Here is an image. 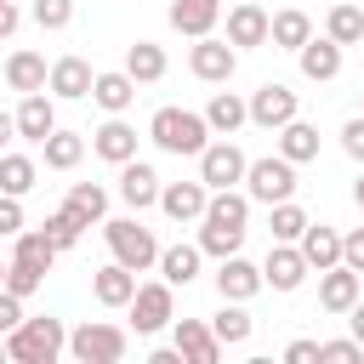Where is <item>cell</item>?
<instances>
[{
  "label": "cell",
  "mask_w": 364,
  "mask_h": 364,
  "mask_svg": "<svg viewBox=\"0 0 364 364\" xmlns=\"http://www.w3.org/2000/svg\"><path fill=\"white\" fill-rule=\"evenodd\" d=\"M68 353V330L63 318L40 313V318H23L17 330H6V358L11 364H57Z\"/></svg>",
  "instance_id": "cell-1"
},
{
  "label": "cell",
  "mask_w": 364,
  "mask_h": 364,
  "mask_svg": "<svg viewBox=\"0 0 364 364\" xmlns=\"http://www.w3.org/2000/svg\"><path fill=\"white\" fill-rule=\"evenodd\" d=\"M148 136H154L165 154H176V159H188V154L199 159V154L210 148L216 131H210V119L193 114V108H159V114L148 119Z\"/></svg>",
  "instance_id": "cell-2"
},
{
  "label": "cell",
  "mask_w": 364,
  "mask_h": 364,
  "mask_svg": "<svg viewBox=\"0 0 364 364\" xmlns=\"http://www.w3.org/2000/svg\"><path fill=\"white\" fill-rule=\"evenodd\" d=\"M102 239H108L114 262H125V267H136V273L159 267V239H154V228H142L136 216H114V222H102Z\"/></svg>",
  "instance_id": "cell-3"
},
{
  "label": "cell",
  "mask_w": 364,
  "mask_h": 364,
  "mask_svg": "<svg viewBox=\"0 0 364 364\" xmlns=\"http://www.w3.org/2000/svg\"><path fill=\"white\" fill-rule=\"evenodd\" d=\"M131 347V336L119 324H102V318H85L80 330H68V358L74 364H119Z\"/></svg>",
  "instance_id": "cell-4"
},
{
  "label": "cell",
  "mask_w": 364,
  "mask_h": 364,
  "mask_svg": "<svg viewBox=\"0 0 364 364\" xmlns=\"http://www.w3.org/2000/svg\"><path fill=\"white\" fill-rule=\"evenodd\" d=\"M245 193H250L256 205H284V199H296V159H284V154L250 159V171H245Z\"/></svg>",
  "instance_id": "cell-5"
},
{
  "label": "cell",
  "mask_w": 364,
  "mask_h": 364,
  "mask_svg": "<svg viewBox=\"0 0 364 364\" xmlns=\"http://www.w3.org/2000/svg\"><path fill=\"white\" fill-rule=\"evenodd\" d=\"M296 114H301V97H296L284 80H267V85L250 91V125H262V131H284Z\"/></svg>",
  "instance_id": "cell-6"
},
{
  "label": "cell",
  "mask_w": 364,
  "mask_h": 364,
  "mask_svg": "<svg viewBox=\"0 0 364 364\" xmlns=\"http://www.w3.org/2000/svg\"><path fill=\"white\" fill-rule=\"evenodd\" d=\"M171 290H176L171 279L136 284V296H131V324H136V336H159V330L176 318V296H171Z\"/></svg>",
  "instance_id": "cell-7"
},
{
  "label": "cell",
  "mask_w": 364,
  "mask_h": 364,
  "mask_svg": "<svg viewBox=\"0 0 364 364\" xmlns=\"http://www.w3.org/2000/svg\"><path fill=\"white\" fill-rule=\"evenodd\" d=\"M188 68H193V80H205V85H228V80H233V68H239V46H233V40L205 34V40H193Z\"/></svg>",
  "instance_id": "cell-8"
},
{
  "label": "cell",
  "mask_w": 364,
  "mask_h": 364,
  "mask_svg": "<svg viewBox=\"0 0 364 364\" xmlns=\"http://www.w3.org/2000/svg\"><path fill=\"white\" fill-rule=\"evenodd\" d=\"M358 296H364V273H358V267L336 262V267L318 273V307H324V313H353Z\"/></svg>",
  "instance_id": "cell-9"
},
{
  "label": "cell",
  "mask_w": 364,
  "mask_h": 364,
  "mask_svg": "<svg viewBox=\"0 0 364 364\" xmlns=\"http://www.w3.org/2000/svg\"><path fill=\"white\" fill-rule=\"evenodd\" d=\"M262 273H267V284H273L279 296H290V290H301V279L313 273V262L301 256V245H284V239H273V250H267Z\"/></svg>",
  "instance_id": "cell-10"
},
{
  "label": "cell",
  "mask_w": 364,
  "mask_h": 364,
  "mask_svg": "<svg viewBox=\"0 0 364 364\" xmlns=\"http://www.w3.org/2000/svg\"><path fill=\"white\" fill-rule=\"evenodd\" d=\"M245 171H250V159H245L228 136H216V142L199 154V176H205L210 188H233V182H245Z\"/></svg>",
  "instance_id": "cell-11"
},
{
  "label": "cell",
  "mask_w": 364,
  "mask_h": 364,
  "mask_svg": "<svg viewBox=\"0 0 364 364\" xmlns=\"http://www.w3.org/2000/svg\"><path fill=\"white\" fill-rule=\"evenodd\" d=\"M210 182L199 176V182H165V193H159V210L171 216V222H199L205 210H210Z\"/></svg>",
  "instance_id": "cell-12"
},
{
  "label": "cell",
  "mask_w": 364,
  "mask_h": 364,
  "mask_svg": "<svg viewBox=\"0 0 364 364\" xmlns=\"http://www.w3.org/2000/svg\"><path fill=\"white\" fill-rule=\"evenodd\" d=\"M11 125H17V136H23V142H46V136L57 131V102H51L46 91H23V102H17Z\"/></svg>",
  "instance_id": "cell-13"
},
{
  "label": "cell",
  "mask_w": 364,
  "mask_h": 364,
  "mask_svg": "<svg viewBox=\"0 0 364 364\" xmlns=\"http://www.w3.org/2000/svg\"><path fill=\"white\" fill-rule=\"evenodd\" d=\"M159 193H165V182H159V171H154L148 159H125V165H119V199H125L131 210L159 205Z\"/></svg>",
  "instance_id": "cell-14"
},
{
  "label": "cell",
  "mask_w": 364,
  "mask_h": 364,
  "mask_svg": "<svg viewBox=\"0 0 364 364\" xmlns=\"http://www.w3.org/2000/svg\"><path fill=\"white\" fill-rule=\"evenodd\" d=\"M262 284H267V273H262L256 262H245V256H222V267H216V296H222V301H250Z\"/></svg>",
  "instance_id": "cell-15"
},
{
  "label": "cell",
  "mask_w": 364,
  "mask_h": 364,
  "mask_svg": "<svg viewBox=\"0 0 364 364\" xmlns=\"http://www.w3.org/2000/svg\"><path fill=\"white\" fill-rule=\"evenodd\" d=\"M228 40L245 51V46H267L273 40V17H267V6H256V0H239L233 11H228Z\"/></svg>",
  "instance_id": "cell-16"
},
{
  "label": "cell",
  "mask_w": 364,
  "mask_h": 364,
  "mask_svg": "<svg viewBox=\"0 0 364 364\" xmlns=\"http://www.w3.org/2000/svg\"><path fill=\"white\" fill-rule=\"evenodd\" d=\"M176 347L188 353V364H216L228 341L216 336V324H210V318H176Z\"/></svg>",
  "instance_id": "cell-17"
},
{
  "label": "cell",
  "mask_w": 364,
  "mask_h": 364,
  "mask_svg": "<svg viewBox=\"0 0 364 364\" xmlns=\"http://www.w3.org/2000/svg\"><path fill=\"white\" fill-rule=\"evenodd\" d=\"M91 154L108 159V165H125V159H136V131H131L119 114H108V119L91 131Z\"/></svg>",
  "instance_id": "cell-18"
},
{
  "label": "cell",
  "mask_w": 364,
  "mask_h": 364,
  "mask_svg": "<svg viewBox=\"0 0 364 364\" xmlns=\"http://www.w3.org/2000/svg\"><path fill=\"white\" fill-rule=\"evenodd\" d=\"M91 296H97L102 307H131V296H136V267H125V262L97 267V273H91Z\"/></svg>",
  "instance_id": "cell-19"
},
{
  "label": "cell",
  "mask_w": 364,
  "mask_h": 364,
  "mask_svg": "<svg viewBox=\"0 0 364 364\" xmlns=\"http://www.w3.org/2000/svg\"><path fill=\"white\" fill-rule=\"evenodd\" d=\"M222 23V0H171V28L188 40H205Z\"/></svg>",
  "instance_id": "cell-20"
},
{
  "label": "cell",
  "mask_w": 364,
  "mask_h": 364,
  "mask_svg": "<svg viewBox=\"0 0 364 364\" xmlns=\"http://www.w3.org/2000/svg\"><path fill=\"white\" fill-rule=\"evenodd\" d=\"M91 85H97V74H91L85 57H57V63H51V97L80 102V97H91Z\"/></svg>",
  "instance_id": "cell-21"
},
{
  "label": "cell",
  "mask_w": 364,
  "mask_h": 364,
  "mask_svg": "<svg viewBox=\"0 0 364 364\" xmlns=\"http://www.w3.org/2000/svg\"><path fill=\"white\" fill-rule=\"evenodd\" d=\"M91 102H97L102 114H125V108L136 102V80H131V68H102L97 85H91Z\"/></svg>",
  "instance_id": "cell-22"
},
{
  "label": "cell",
  "mask_w": 364,
  "mask_h": 364,
  "mask_svg": "<svg viewBox=\"0 0 364 364\" xmlns=\"http://www.w3.org/2000/svg\"><path fill=\"white\" fill-rule=\"evenodd\" d=\"M296 63H301V74L313 80V85H324V80H336L341 74V40H307L301 51H296Z\"/></svg>",
  "instance_id": "cell-23"
},
{
  "label": "cell",
  "mask_w": 364,
  "mask_h": 364,
  "mask_svg": "<svg viewBox=\"0 0 364 364\" xmlns=\"http://www.w3.org/2000/svg\"><path fill=\"white\" fill-rule=\"evenodd\" d=\"M6 85H11V91H46V85H51L46 57H40V51H28V46H17V51L6 57Z\"/></svg>",
  "instance_id": "cell-24"
},
{
  "label": "cell",
  "mask_w": 364,
  "mask_h": 364,
  "mask_svg": "<svg viewBox=\"0 0 364 364\" xmlns=\"http://www.w3.org/2000/svg\"><path fill=\"white\" fill-rule=\"evenodd\" d=\"M296 245H301V256L313 262V273H324V267L341 262V233H336L330 222H307V233H301Z\"/></svg>",
  "instance_id": "cell-25"
},
{
  "label": "cell",
  "mask_w": 364,
  "mask_h": 364,
  "mask_svg": "<svg viewBox=\"0 0 364 364\" xmlns=\"http://www.w3.org/2000/svg\"><path fill=\"white\" fill-rule=\"evenodd\" d=\"M199 262H205V245H165L159 250V279H171V284H193L199 279Z\"/></svg>",
  "instance_id": "cell-26"
},
{
  "label": "cell",
  "mask_w": 364,
  "mask_h": 364,
  "mask_svg": "<svg viewBox=\"0 0 364 364\" xmlns=\"http://www.w3.org/2000/svg\"><path fill=\"white\" fill-rule=\"evenodd\" d=\"M205 119H210V131H216V136H233V131L250 119V102H245L239 91H216V97L205 102Z\"/></svg>",
  "instance_id": "cell-27"
},
{
  "label": "cell",
  "mask_w": 364,
  "mask_h": 364,
  "mask_svg": "<svg viewBox=\"0 0 364 364\" xmlns=\"http://www.w3.org/2000/svg\"><path fill=\"white\" fill-rule=\"evenodd\" d=\"M63 250L51 245V233L46 228H23L17 239H11V262H28V267H40V273H51V262H57Z\"/></svg>",
  "instance_id": "cell-28"
},
{
  "label": "cell",
  "mask_w": 364,
  "mask_h": 364,
  "mask_svg": "<svg viewBox=\"0 0 364 364\" xmlns=\"http://www.w3.org/2000/svg\"><path fill=\"white\" fill-rule=\"evenodd\" d=\"M307 40H313V17H307L301 6L273 11V46H279V51H301Z\"/></svg>",
  "instance_id": "cell-29"
},
{
  "label": "cell",
  "mask_w": 364,
  "mask_h": 364,
  "mask_svg": "<svg viewBox=\"0 0 364 364\" xmlns=\"http://www.w3.org/2000/svg\"><path fill=\"white\" fill-rule=\"evenodd\" d=\"M273 136H279V154H284V159H296V165L318 159V125H307L301 114H296L284 131H273Z\"/></svg>",
  "instance_id": "cell-30"
},
{
  "label": "cell",
  "mask_w": 364,
  "mask_h": 364,
  "mask_svg": "<svg viewBox=\"0 0 364 364\" xmlns=\"http://www.w3.org/2000/svg\"><path fill=\"white\" fill-rule=\"evenodd\" d=\"M125 68H131V80H136V85H154V80H165V46H154V40H136V46H125Z\"/></svg>",
  "instance_id": "cell-31"
},
{
  "label": "cell",
  "mask_w": 364,
  "mask_h": 364,
  "mask_svg": "<svg viewBox=\"0 0 364 364\" xmlns=\"http://www.w3.org/2000/svg\"><path fill=\"white\" fill-rule=\"evenodd\" d=\"M324 34H330V40H341V46H364V6H353V0L330 6Z\"/></svg>",
  "instance_id": "cell-32"
},
{
  "label": "cell",
  "mask_w": 364,
  "mask_h": 364,
  "mask_svg": "<svg viewBox=\"0 0 364 364\" xmlns=\"http://www.w3.org/2000/svg\"><path fill=\"white\" fill-rule=\"evenodd\" d=\"M40 148H46V165H51V171H74V165L85 159V136H80V131H51Z\"/></svg>",
  "instance_id": "cell-33"
},
{
  "label": "cell",
  "mask_w": 364,
  "mask_h": 364,
  "mask_svg": "<svg viewBox=\"0 0 364 364\" xmlns=\"http://www.w3.org/2000/svg\"><path fill=\"white\" fill-rule=\"evenodd\" d=\"M307 222H313V216H307L296 199H284V205H267V233H273V239H284V245H296V239L307 233Z\"/></svg>",
  "instance_id": "cell-34"
},
{
  "label": "cell",
  "mask_w": 364,
  "mask_h": 364,
  "mask_svg": "<svg viewBox=\"0 0 364 364\" xmlns=\"http://www.w3.org/2000/svg\"><path fill=\"white\" fill-rule=\"evenodd\" d=\"M210 324H216V336H222L228 347H245L250 330H256V318L245 313V301H222V313H210Z\"/></svg>",
  "instance_id": "cell-35"
},
{
  "label": "cell",
  "mask_w": 364,
  "mask_h": 364,
  "mask_svg": "<svg viewBox=\"0 0 364 364\" xmlns=\"http://www.w3.org/2000/svg\"><path fill=\"white\" fill-rule=\"evenodd\" d=\"M63 205H68V210H74V216H80V222H85V228H91V222H102V216H108V193H102V188H97V182H74V188H68V199H63Z\"/></svg>",
  "instance_id": "cell-36"
},
{
  "label": "cell",
  "mask_w": 364,
  "mask_h": 364,
  "mask_svg": "<svg viewBox=\"0 0 364 364\" xmlns=\"http://www.w3.org/2000/svg\"><path fill=\"white\" fill-rule=\"evenodd\" d=\"M34 176H40V171H34L28 154H6V159H0V193H17V199H23V193L34 188Z\"/></svg>",
  "instance_id": "cell-37"
},
{
  "label": "cell",
  "mask_w": 364,
  "mask_h": 364,
  "mask_svg": "<svg viewBox=\"0 0 364 364\" xmlns=\"http://www.w3.org/2000/svg\"><path fill=\"white\" fill-rule=\"evenodd\" d=\"M40 228L51 233V245H57V250H74V245H80V233H85V222H80V216H74L68 205H63V210H51V216H46Z\"/></svg>",
  "instance_id": "cell-38"
},
{
  "label": "cell",
  "mask_w": 364,
  "mask_h": 364,
  "mask_svg": "<svg viewBox=\"0 0 364 364\" xmlns=\"http://www.w3.org/2000/svg\"><path fill=\"white\" fill-rule=\"evenodd\" d=\"M40 284H46L40 267H28V262H6V290H11V296H34Z\"/></svg>",
  "instance_id": "cell-39"
},
{
  "label": "cell",
  "mask_w": 364,
  "mask_h": 364,
  "mask_svg": "<svg viewBox=\"0 0 364 364\" xmlns=\"http://www.w3.org/2000/svg\"><path fill=\"white\" fill-rule=\"evenodd\" d=\"M34 23L40 28H68L74 23V0H34Z\"/></svg>",
  "instance_id": "cell-40"
},
{
  "label": "cell",
  "mask_w": 364,
  "mask_h": 364,
  "mask_svg": "<svg viewBox=\"0 0 364 364\" xmlns=\"http://www.w3.org/2000/svg\"><path fill=\"white\" fill-rule=\"evenodd\" d=\"M358 358H364V341H358V336L324 341V364H358Z\"/></svg>",
  "instance_id": "cell-41"
},
{
  "label": "cell",
  "mask_w": 364,
  "mask_h": 364,
  "mask_svg": "<svg viewBox=\"0 0 364 364\" xmlns=\"http://www.w3.org/2000/svg\"><path fill=\"white\" fill-rule=\"evenodd\" d=\"M0 233H6V239H17V233H23V205H17V193H6V199H0Z\"/></svg>",
  "instance_id": "cell-42"
},
{
  "label": "cell",
  "mask_w": 364,
  "mask_h": 364,
  "mask_svg": "<svg viewBox=\"0 0 364 364\" xmlns=\"http://www.w3.org/2000/svg\"><path fill=\"white\" fill-rule=\"evenodd\" d=\"M341 148H347V154L364 165V114H353V119L341 125Z\"/></svg>",
  "instance_id": "cell-43"
},
{
  "label": "cell",
  "mask_w": 364,
  "mask_h": 364,
  "mask_svg": "<svg viewBox=\"0 0 364 364\" xmlns=\"http://www.w3.org/2000/svg\"><path fill=\"white\" fill-rule=\"evenodd\" d=\"M324 358V341H290L284 347V364H318Z\"/></svg>",
  "instance_id": "cell-44"
},
{
  "label": "cell",
  "mask_w": 364,
  "mask_h": 364,
  "mask_svg": "<svg viewBox=\"0 0 364 364\" xmlns=\"http://www.w3.org/2000/svg\"><path fill=\"white\" fill-rule=\"evenodd\" d=\"M341 262L364 273V228H353V233H341Z\"/></svg>",
  "instance_id": "cell-45"
},
{
  "label": "cell",
  "mask_w": 364,
  "mask_h": 364,
  "mask_svg": "<svg viewBox=\"0 0 364 364\" xmlns=\"http://www.w3.org/2000/svg\"><path fill=\"white\" fill-rule=\"evenodd\" d=\"M17 324H23V296L6 290V296H0V330H17Z\"/></svg>",
  "instance_id": "cell-46"
},
{
  "label": "cell",
  "mask_w": 364,
  "mask_h": 364,
  "mask_svg": "<svg viewBox=\"0 0 364 364\" xmlns=\"http://www.w3.org/2000/svg\"><path fill=\"white\" fill-rule=\"evenodd\" d=\"M17 23H23V6H17V0H0V34H6V40L17 34Z\"/></svg>",
  "instance_id": "cell-47"
},
{
  "label": "cell",
  "mask_w": 364,
  "mask_h": 364,
  "mask_svg": "<svg viewBox=\"0 0 364 364\" xmlns=\"http://www.w3.org/2000/svg\"><path fill=\"white\" fill-rule=\"evenodd\" d=\"M347 324H353V336H358V341H364V296H358V307H353V313H347Z\"/></svg>",
  "instance_id": "cell-48"
},
{
  "label": "cell",
  "mask_w": 364,
  "mask_h": 364,
  "mask_svg": "<svg viewBox=\"0 0 364 364\" xmlns=\"http://www.w3.org/2000/svg\"><path fill=\"white\" fill-rule=\"evenodd\" d=\"M353 199H358V210H364V176H358V182H353Z\"/></svg>",
  "instance_id": "cell-49"
},
{
  "label": "cell",
  "mask_w": 364,
  "mask_h": 364,
  "mask_svg": "<svg viewBox=\"0 0 364 364\" xmlns=\"http://www.w3.org/2000/svg\"><path fill=\"white\" fill-rule=\"evenodd\" d=\"M256 6H267V0H256Z\"/></svg>",
  "instance_id": "cell-50"
}]
</instances>
